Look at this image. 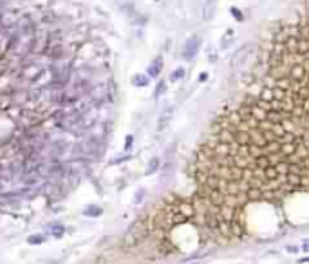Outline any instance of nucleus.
I'll list each match as a JSON object with an SVG mask.
<instances>
[{"mask_svg":"<svg viewBox=\"0 0 309 264\" xmlns=\"http://www.w3.org/2000/svg\"><path fill=\"white\" fill-rule=\"evenodd\" d=\"M165 87H166V85H165V82H161V83L157 85V91H156V96H159V94H161V92H163V89H165Z\"/></svg>","mask_w":309,"mask_h":264,"instance_id":"nucleus-8","label":"nucleus"},{"mask_svg":"<svg viewBox=\"0 0 309 264\" xmlns=\"http://www.w3.org/2000/svg\"><path fill=\"white\" fill-rule=\"evenodd\" d=\"M146 82H148V78H141V74H137V76L132 80L134 85H146Z\"/></svg>","mask_w":309,"mask_h":264,"instance_id":"nucleus-6","label":"nucleus"},{"mask_svg":"<svg viewBox=\"0 0 309 264\" xmlns=\"http://www.w3.org/2000/svg\"><path fill=\"white\" fill-rule=\"evenodd\" d=\"M231 13L235 16H237V20H242V15H240V11H237V9H231Z\"/></svg>","mask_w":309,"mask_h":264,"instance_id":"nucleus-9","label":"nucleus"},{"mask_svg":"<svg viewBox=\"0 0 309 264\" xmlns=\"http://www.w3.org/2000/svg\"><path fill=\"white\" fill-rule=\"evenodd\" d=\"M161 65H163V63H161V58H157L156 62H154V63L148 67V76H150V78H156L157 74H159V71H161Z\"/></svg>","mask_w":309,"mask_h":264,"instance_id":"nucleus-2","label":"nucleus"},{"mask_svg":"<svg viewBox=\"0 0 309 264\" xmlns=\"http://www.w3.org/2000/svg\"><path fill=\"white\" fill-rule=\"evenodd\" d=\"M170 114H172V109H168L166 111V114H163L161 116V121H159V130H163V127H166V123H168V118H170Z\"/></svg>","mask_w":309,"mask_h":264,"instance_id":"nucleus-3","label":"nucleus"},{"mask_svg":"<svg viewBox=\"0 0 309 264\" xmlns=\"http://www.w3.org/2000/svg\"><path fill=\"white\" fill-rule=\"evenodd\" d=\"M183 76H184V69H183V67H179V69H176V71L172 72L170 80H172V82H176V80H181Z\"/></svg>","mask_w":309,"mask_h":264,"instance_id":"nucleus-4","label":"nucleus"},{"mask_svg":"<svg viewBox=\"0 0 309 264\" xmlns=\"http://www.w3.org/2000/svg\"><path fill=\"white\" fill-rule=\"evenodd\" d=\"M199 44H201V38H199V36H192V38L186 42V47H184V51H183V56H184L186 60L193 58V56H195V53H197V49H199Z\"/></svg>","mask_w":309,"mask_h":264,"instance_id":"nucleus-1","label":"nucleus"},{"mask_svg":"<svg viewBox=\"0 0 309 264\" xmlns=\"http://www.w3.org/2000/svg\"><path fill=\"white\" fill-rule=\"evenodd\" d=\"M157 166H159V159L156 158V159H152V161H150L148 168H146V174H154V172L157 170Z\"/></svg>","mask_w":309,"mask_h":264,"instance_id":"nucleus-5","label":"nucleus"},{"mask_svg":"<svg viewBox=\"0 0 309 264\" xmlns=\"http://www.w3.org/2000/svg\"><path fill=\"white\" fill-rule=\"evenodd\" d=\"M42 241H44V237H40V235H36V237H29V242H31V244H40Z\"/></svg>","mask_w":309,"mask_h":264,"instance_id":"nucleus-7","label":"nucleus"}]
</instances>
